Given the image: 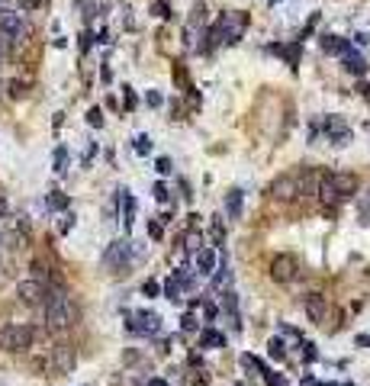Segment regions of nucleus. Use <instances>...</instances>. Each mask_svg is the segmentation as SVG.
Segmentation results:
<instances>
[{
	"instance_id": "nucleus-33",
	"label": "nucleus",
	"mask_w": 370,
	"mask_h": 386,
	"mask_svg": "<svg viewBox=\"0 0 370 386\" xmlns=\"http://www.w3.org/2000/svg\"><path fill=\"white\" fill-rule=\"evenodd\" d=\"M264 383L267 386H286V377H283V373H267L264 370Z\"/></svg>"
},
{
	"instance_id": "nucleus-50",
	"label": "nucleus",
	"mask_w": 370,
	"mask_h": 386,
	"mask_svg": "<svg viewBox=\"0 0 370 386\" xmlns=\"http://www.w3.org/2000/svg\"><path fill=\"white\" fill-rule=\"evenodd\" d=\"M0 10H4V0H0Z\"/></svg>"
},
{
	"instance_id": "nucleus-21",
	"label": "nucleus",
	"mask_w": 370,
	"mask_h": 386,
	"mask_svg": "<svg viewBox=\"0 0 370 386\" xmlns=\"http://www.w3.org/2000/svg\"><path fill=\"white\" fill-rule=\"evenodd\" d=\"M161 293H164V299H171V303H181L184 299V286L174 280V277H168V283L161 286Z\"/></svg>"
},
{
	"instance_id": "nucleus-27",
	"label": "nucleus",
	"mask_w": 370,
	"mask_h": 386,
	"mask_svg": "<svg viewBox=\"0 0 370 386\" xmlns=\"http://www.w3.org/2000/svg\"><path fill=\"white\" fill-rule=\"evenodd\" d=\"M242 367H245V370H251V373H264V370H267L255 354H242Z\"/></svg>"
},
{
	"instance_id": "nucleus-39",
	"label": "nucleus",
	"mask_w": 370,
	"mask_h": 386,
	"mask_svg": "<svg viewBox=\"0 0 370 386\" xmlns=\"http://www.w3.org/2000/svg\"><path fill=\"white\" fill-rule=\"evenodd\" d=\"M203 316H206V322H212V319L219 316V306L216 303H206V306H203Z\"/></svg>"
},
{
	"instance_id": "nucleus-9",
	"label": "nucleus",
	"mask_w": 370,
	"mask_h": 386,
	"mask_svg": "<svg viewBox=\"0 0 370 386\" xmlns=\"http://www.w3.org/2000/svg\"><path fill=\"white\" fill-rule=\"evenodd\" d=\"M126 329L135 332V335H158L161 332V316L158 312H148V309H139L135 316H129Z\"/></svg>"
},
{
	"instance_id": "nucleus-46",
	"label": "nucleus",
	"mask_w": 370,
	"mask_h": 386,
	"mask_svg": "<svg viewBox=\"0 0 370 386\" xmlns=\"http://www.w3.org/2000/svg\"><path fill=\"white\" fill-rule=\"evenodd\" d=\"M145 386H171V383H168V380H161V377H151Z\"/></svg>"
},
{
	"instance_id": "nucleus-51",
	"label": "nucleus",
	"mask_w": 370,
	"mask_h": 386,
	"mask_svg": "<svg viewBox=\"0 0 370 386\" xmlns=\"http://www.w3.org/2000/svg\"><path fill=\"white\" fill-rule=\"evenodd\" d=\"M367 132H370V123H367Z\"/></svg>"
},
{
	"instance_id": "nucleus-16",
	"label": "nucleus",
	"mask_w": 370,
	"mask_h": 386,
	"mask_svg": "<svg viewBox=\"0 0 370 386\" xmlns=\"http://www.w3.org/2000/svg\"><path fill=\"white\" fill-rule=\"evenodd\" d=\"M116 206H123V225H126V232L135 225V200H132V193L129 190H119L116 193Z\"/></svg>"
},
{
	"instance_id": "nucleus-4",
	"label": "nucleus",
	"mask_w": 370,
	"mask_h": 386,
	"mask_svg": "<svg viewBox=\"0 0 370 386\" xmlns=\"http://www.w3.org/2000/svg\"><path fill=\"white\" fill-rule=\"evenodd\" d=\"M26 39V23L13 10H0V48H16Z\"/></svg>"
},
{
	"instance_id": "nucleus-52",
	"label": "nucleus",
	"mask_w": 370,
	"mask_h": 386,
	"mask_svg": "<svg viewBox=\"0 0 370 386\" xmlns=\"http://www.w3.org/2000/svg\"><path fill=\"white\" fill-rule=\"evenodd\" d=\"M367 274H370V271H367Z\"/></svg>"
},
{
	"instance_id": "nucleus-36",
	"label": "nucleus",
	"mask_w": 370,
	"mask_h": 386,
	"mask_svg": "<svg viewBox=\"0 0 370 386\" xmlns=\"http://www.w3.org/2000/svg\"><path fill=\"white\" fill-rule=\"evenodd\" d=\"M145 103H148V106H154V110H158V106L164 103V96H161L158 90H145Z\"/></svg>"
},
{
	"instance_id": "nucleus-26",
	"label": "nucleus",
	"mask_w": 370,
	"mask_h": 386,
	"mask_svg": "<svg viewBox=\"0 0 370 386\" xmlns=\"http://www.w3.org/2000/svg\"><path fill=\"white\" fill-rule=\"evenodd\" d=\"M132 148H135V155H151V139L145 136V132H139V136L132 139Z\"/></svg>"
},
{
	"instance_id": "nucleus-48",
	"label": "nucleus",
	"mask_w": 370,
	"mask_h": 386,
	"mask_svg": "<svg viewBox=\"0 0 370 386\" xmlns=\"http://www.w3.org/2000/svg\"><path fill=\"white\" fill-rule=\"evenodd\" d=\"M354 42H357V45H367V42H370V35H367V32H357V35H354Z\"/></svg>"
},
{
	"instance_id": "nucleus-20",
	"label": "nucleus",
	"mask_w": 370,
	"mask_h": 386,
	"mask_svg": "<svg viewBox=\"0 0 370 386\" xmlns=\"http://www.w3.org/2000/svg\"><path fill=\"white\" fill-rule=\"evenodd\" d=\"M200 348H206V351H212V348H225V335L219 329H203L200 332Z\"/></svg>"
},
{
	"instance_id": "nucleus-24",
	"label": "nucleus",
	"mask_w": 370,
	"mask_h": 386,
	"mask_svg": "<svg viewBox=\"0 0 370 386\" xmlns=\"http://www.w3.org/2000/svg\"><path fill=\"white\" fill-rule=\"evenodd\" d=\"M55 174H65L68 171V148H65V145H58V148H55Z\"/></svg>"
},
{
	"instance_id": "nucleus-18",
	"label": "nucleus",
	"mask_w": 370,
	"mask_h": 386,
	"mask_svg": "<svg viewBox=\"0 0 370 386\" xmlns=\"http://www.w3.org/2000/svg\"><path fill=\"white\" fill-rule=\"evenodd\" d=\"M341 65H344V71L354 74V78H364V74H367V62L354 52V48H348V52L341 55Z\"/></svg>"
},
{
	"instance_id": "nucleus-38",
	"label": "nucleus",
	"mask_w": 370,
	"mask_h": 386,
	"mask_svg": "<svg viewBox=\"0 0 370 386\" xmlns=\"http://www.w3.org/2000/svg\"><path fill=\"white\" fill-rule=\"evenodd\" d=\"M10 96H26V84L23 81H10Z\"/></svg>"
},
{
	"instance_id": "nucleus-19",
	"label": "nucleus",
	"mask_w": 370,
	"mask_h": 386,
	"mask_svg": "<svg viewBox=\"0 0 370 386\" xmlns=\"http://www.w3.org/2000/svg\"><path fill=\"white\" fill-rule=\"evenodd\" d=\"M242 200H245V193L238 190V187H232L229 193H225V216H229L232 222L242 219Z\"/></svg>"
},
{
	"instance_id": "nucleus-37",
	"label": "nucleus",
	"mask_w": 370,
	"mask_h": 386,
	"mask_svg": "<svg viewBox=\"0 0 370 386\" xmlns=\"http://www.w3.org/2000/svg\"><path fill=\"white\" fill-rule=\"evenodd\" d=\"M148 238H154V241H161V238H164L161 222H148Z\"/></svg>"
},
{
	"instance_id": "nucleus-31",
	"label": "nucleus",
	"mask_w": 370,
	"mask_h": 386,
	"mask_svg": "<svg viewBox=\"0 0 370 386\" xmlns=\"http://www.w3.org/2000/svg\"><path fill=\"white\" fill-rule=\"evenodd\" d=\"M87 123L93 126V129H103V113L93 106V110H87Z\"/></svg>"
},
{
	"instance_id": "nucleus-23",
	"label": "nucleus",
	"mask_w": 370,
	"mask_h": 386,
	"mask_svg": "<svg viewBox=\"0 0 370 386\" xmlns=\"http://www.w3.org/2000/svg\"><path fill=\"white\" fill-rule=\"evenodd\" d=\"M45 206H49L52 213H65V209H68V197H65L62 190H52L49 200H45Z\"/></svg>"
},
{
	"instance_id": "nucleus-30",
	"label": "nucleus",
	"mask_w": 370,
	"mask_h": 386,
	"mask_svg": "<svg viewBox=\"0 0 370 386\" xmlns=\"http://www.w3.org/2000/svg\"><path fill=\"white\" fill-rule=\"evenodd\" d=\"M303 360H306V364L319 360V351H316V344H313V341H303Z\"/></svg>"
},
{
	"instance_id": "nucleus-6",
	"label": "nucleus",
	"mask_w": 370,
	"mask_h": 386,
	"mask_svg": "<svg viewBox=\"0 0 370 386\" xmlns=\"http://www.w3.org/2000/svg\"><path fill=\"white\" fill-rule=\"evenodd\" d=\"M132 261H135V258H132V245H129L126 238L113 241V245L103 251V267H106V271H113V274H126Z\"/></svg>"
},
{
	"instance_id": "nucleus-41",
	"label": "nucleus",
	"mask_w": 370,
	"mask_h": 386,
	"mask_svg": "<svg viewBox=\"0 0 370 386\" xmlns=\"http://www.w3.org/2000/svg\"><path fill=\"white\" fill-rule=\"evenodd\" d=\"M71 228H74V216L65 213V219H62V232H71Z\"/></svg>"
},
{
	"instance_id": "nucleus-1",
	"label": "nucleus",
	"mask_w": 370,
	"mask_h": 386,
	"mask_svg": "<svg viewBox=\"0 0 370 386\" xmlns=\"http://www.w3.org/2000/svg\"><path fill=\"white\" fill-rule=\"evenodd\" d=\"M42 306H45V322H49L52 332H65L77 322V306L65 290H49Z\"/></svg>"
},
{
	"instance_id": "nucleus-8",
	"label": "nucleus",
	"mask_w": 370,
	"mask_h": 386,
	"mask_svg": "<svg viewBox=\"0 0 370 386\" xmlns=\"http://www.w3.org/2000/svg\"><path fill=\"white\" fill-rule=\"evenodd\" d=\"M270 280L274 283H290V280H296L300 277V258L296 255H277L270 261Z\"/></svg>"
},
{
	"instance_id": "nucleus-22",
	"label": "nucleus",
	"mask_w": 370,
	"mask_h": 386,
	"mask_svg": "<svg viewBox=\"0 0 370 386\" xmlns=\"http://www.w3.org/2000/svg\"><path fill=\"white\" fill-rule=\"evenodd\" d=\"M267 357L277 360V364H283V360H286V344L280 341V338H270V341H267Z\"/></svg>"
},
{
	"instance_id": "nucleus-5",
	"label": "nucleus",
	"mask_w": 370,
	"mask_h": 386,
	"mask_svg": "<svg viewBox=\"0 0 370 386\" xmlns=\"http://www.w3.org/2000/svg\"><path fill=\"white\" fill-rule=\"evenodd\" d=\"M35 341V329L32 325H23V322H13L7 325L4 332H0V348H7V351H29Z\"/></svg>"
},
{
	"instance_id": "nucleus-25",
	"label": "nucleus",
	"mask_w": 370,
	"mask_h": 386,
	"mask_svg": "<svg viewBox=\"0 0 370 386\" xmlns=\"http://www.w3.org/2000/svg\"><path fill=\"white\" fill-rule=\"evenodd\" d=\"M200 245H203V238H200V232H197V225H190V232L184 235V248L190 251V255H193Z\"/></svg>"
},
{
	"instance_id": "nucleus-3",
	"label": "nucleus",
	"mask_w": 370,
	"mask_h": 386,
	"mask_svg": "<svg viewBox=\"0 0 370 386\" xmlns=\"http://www.w3.org/2000/svg\"><path fill=\"white\" fill-rule=\"evenodd\" d=\"M245 23H248V16H245V13H222V20L216 23V26H212L209 39H212V42L235 45L238 39H242V32H245Z\"/></svg>"
},
{
	"instance_id": "nucleus-14",
	"label": "nucleus",
	"mask_w": 370,
	"mask_h": 386,
	"mask_svg": "<svg viewBox=\"0 0 370 386\" xmlns=\"http://www.w3.org/2000/svg\"><path fill=\"white\" fill-rule=\"evenodd\" d=\"M193 267H197V274L206 277V274H212V271L219 267V255H216L212 248H203V245H200V248L193 251Z\"/></svg>"
},
{
	"instance_id": "nucleus-17",
	"label": "nucleus",
	"mask_w": 370,
	"mask_h": 386,
	"mask_svg": "<svg viewBox=\"0 0 370 386\" xmlns=\"http://www.w3.org/2000/svg\"><path fill=\"white\" fill-rule=\"evenodd\" d=\"M319 48L325 55H344L351 48V42L348 39H341V35H319Z\"/></svg>"
},
{
	"instance_id": "nucleus-11",
	"label": "nucleus",
	"mask_w": 370,
	"mask_h": 386,
	"mask_svg": "<svg viewBox=\"0 0 370 386\" xmlns=\"http://www.w3.org/2000/svg\"><path fill=\"white\" fill-rule=\"evenodd\" d=\"M16 296H20L26 306H42V303H45V296H49V286L39 283V280L32 277V280H23V283L16 286Z\"/></svg>"
},
{
	"instance_id": "nucleus-7",
	"label": "nucleus",
	"mask_w": 370,
	"mask_h": 386,
	"mask_svg": "<svg viewBox=\"0 0 370 386\" xmlns=\"http://www.w3.org/2000/svg\"><path fill=\"white\" fill-rule=\"evenodd\" d=\"M319 129L325 132V139L335 145V148H344V145L354 142V132H351V126L344 123L341 116H322L319 119Z\"/></svg>"
},
{
	"instance_id": "nucleus-49",
	"label": "nucleus",
	"mask_w": 370,
	"mask_h": 386,
	"mask_svg": "<svg viewBox=\"0 0 370 386\" xmlns=\"http://www.w3.org/2000/svg\"><path fill=\"white\" fill-rule=\"evenodd\" d=\"M154 10H158V16H164V20L171 16V13H168V4H158V7H154Z\"/></svg>"
},
{
	"instance_id": "nucleus-40",
	"label": "nucleus",
	"mask_w": 370,
	"mask_h": 386,
	"mask_svg": "<svg viewBox=\"0 0 370 386\" xmlns=\"http://www.w3.org/2000/svg\"><path fill=\"white\" fill-rule=\"evenodd\" d=\"M123 93H126V110H135V93H132V87H123Z\"/></svg>"
},
{
	"instance_id": "nucleus-29",
	"label": "nucleus",
	"mask_w": 370,
	"mask_h": 386,
	"mask_svg": "<svg viewBox=\"0 0 370 386\" xmlns=\"http://www.w3.org/2000/svg\"><path fill=\"white\" fill-rule=\"evenodd\" d=\"M212 238H216V245H222V241H225V225H222V216H216V219H212Z\"/></svg>"
},
{
	"instance_id": "nucleus-45",
	"label": "nucleus",
	"mask_w": 370,
	"mask_h": 386,
	"mask_svg": "<svg viewBox=\"0 0 370 386\" xmlns=\"http://www.w3.org/2000/svg\"><path fill=\"white\" fill-rule=\"evenodd\" d=\"M20 7L23 10H35V7H39V0H20Z\"/></svg>"
},
{
	"instance_id": "nucleus-28",
	"label": "nucleus",
	"mask_w": 370,
	"mask_h": 386,
	"mask_svg": "<svg viewBox=\"0 0 370 386\" xmlns=\"http://www.w3.org/2000/svg\"><path fill=\"white\" fill-rule=\"evenodd\" d=\"M151 193H154V200H158V203H168V200H171V190H168L164 180H158V184L151 187Z\"/></svg>"
},
{
	"instance_id": "nucleus-10",
	"label": "nucleus",
	"mask_w": 370,
	"mask_h": 386,
	"mask_svg": "<svg viewBox=\"0 0 370 386\" xmlns=\"http://www.w3.org/2000/svg\"><path fill=\"white\" fill-rule=\"evenodd\" d=\"M267 197H274V200H296V197H300L296 171H290V174H280L277 180H270V187H267Z\"/></svg>"
},
{
	"instance_id": "nucleus-15",
	"label": "nucleus",
	"mask_w": 370,
	"mask_h": 386,
	"mask_svg": "<svg viewBox=\"0 0 370 386\" xmlns=\"http://www.w3.org/2000/svg\"><path fill=\"white\" fill-rule=\"evenodd\" d=\"M303 309H306V316H309V322H313V325L325 322V296H322V293H309V296L303 299Z\"/></svg>"
},
{
	"instance_id": "nucleus-2",
	"label": "nucleus",
	"mask_w": 370,
	"mask_h": 386,
	"mask_svg": "<svg viewBox=\"0 0 370 386\" xmlns=\"http://www.w3.org/2000/svg\"><path fill=\"white\" fill-rule=\"evenodd\" d=\"M357 190V177L354 174H325V177H319V200L325 203L328 209H335L338 203L344 200H351V193Z\"/></svg>"
},
{
	"instance_id": "nucleus-34",
	"label": "nucleus",
	"mask_w": 370,
	"mask_h": 386,
	"mask_svg": "<svg viewBox=\"0 0 370 386\" xmlns=\"http://www.w3.org/2000/svg\"><path fill=\"white\" fill-rule=\"evenodd\" d=\"M171 167H174L171 158H158V161H154V171H158L161 177H168V174H171Z\"/></svg>"
},
{
	"instance_id": "nucleus-13",
	"label": "nucleus",
	"mask_w": 370,
	"mask_h": 386,
	"mask_svg": "<svg viewBox=\"0 0 370 386\" xmlns=\"http://www.w3.org/2000/svg\"><path fill=\"white\" fill-rule=\"evenodd\" d=\"M222 312H225V319H229L232 332L242 329V312H238V293H235V290H229V286L222 290Z\"/></svg>"
},
{
	"instance_id": "nucleus-47",
	"label": "nucleus",
	"mask_w": 370,
	"mask_h": 386,
	"mask_svg": "<svg viewBox=\"0 0 370 386\" xmlns=\"http://www.w3.org/2000/svg\"><path fill=\"white\" fill-rule=\"evenodd\" d=\"M87 48H90V32L81 35V52H87Z\"/></svg>"
},
{
	"instance_id": "nucleus-32",
	"label": "nucleus",
	"mask_w": 370,
	"mask_h": 386,
	"mask_svg": "<svg viewBox=\"0 0 370 386\" xmlns=\"http://www.w3.org/2000/svg\"><path fill=\"white\" fill-rule=\"evenodd\" d=\"M197 322H200V319H197V316H193V312H187V316H184V319H181V329H184V332H187V335H190V332H197Z\"/></svg>"
},
{
	"instance_id": "nucleus-35",
	"label": "nucleus",
	"mask_w": 370,
	"mask_h": 386,
	"mask_svg": "<svg viewBox=\"0 0 370 386\" xmlns=\"http://www.w3.org/2000/svg\"><path fill=\"white\" fill-rule=\"evenodd\" d=\"M142 293H145V296H158L161 293V283L158 280H145V283H142Z\"/></svg>"
},
{
	"instance_id": "nucleus-42",
	"label": "nucleus",
	"mask_w": 370,
	"mask_h": 386,
	"mask_svg": "<svg viewBox=\"0 0 370 386\" xmlns=\"http://www.w3.org/2000/svg\"><path fill=\"white\" fill-rule=\"evenodd\" d=\"M361 213H370V187H367V193L361 197Z\"/></svg>"
},
{
	"instance_id": "nucleus-44",
	"label": "nucleus",
	"mask_w": 370,
	"mask_h": 386,
	"mask_svg": "<svg viewBox=\"0 0 370 386\" xmlns=\"http://www.w3.org/2000/svg\"><path fill=\"white\" fill-rule=\"evenodd\" d=\"M7 213H10V206H7V197H4V193H0V219H4Z\"/></svg>"
},
{
	"instance_id": "nucleus-43",
	"label": "nucleus",
	"mask_w": 370,
	"mask_h": 386,
	"mask_svg": "<svg viewBox=\"0 0 370 386\" xmlns=\"http://www.w3.org/2000/svg\"><path fill=\"white\" fill-rule=\"evenodd\" d=\"M354 344H357V348H370V335H357Z\"/></svg>"
},
{
	"instance_id": "nucleus-12",
	"label": "nucleus",
	"mask_w": 370,
	"mask_h": 386,
	"mask_svg": "<svg viewBox=\"0 0 370 386\" xmlns=\"http://www.w3.org/2000/svg\"><path fill=\"white\" fill-rule=\"evenodd\" d=\"M77 364V351L71 344H55L52 348V370L62 377V373H71Z\"/></svg>"
}]
</instances>
